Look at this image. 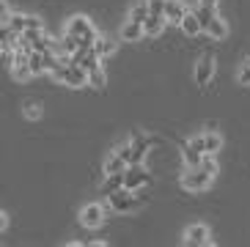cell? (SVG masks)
I'll return each mask as SVG.
<instances>
[{
  "instance_id": "6da1fadb",
  "label": "cell",
  "mask_w": 250,
  "mask_h": 247,
  "mask_svg": "<svg viewBox=\"0 0 250 247\" xmlns=\"http://www.w3.org/2000/svg\"><path fill=\"white\" fill-rule=\"evenodd\" d=\"M50 77H52L55 82H63V85H69V88L88 85V72H85L83 66H77V63H69V61H61V63L50 72Z\"/></svg>"
},
{
  "instance_id": "7a4b0ae2",
  "label": "cell",
  "mask_w": 250,
  "mask_h": 247,
  "mask_svg": "<svg viewBox=\"0 0 250 247\" xmlns=\"http://www.w3.org/2000/svg\"><path fill=\"white\" fill-rule=\"evenodd\" d=\"M63 33L66 36H74L77 41H80V47H85V50H91L96 44V39H99V33H96V28L91 25L88 17H72V20L66 22V28H63Z\"/></svg>"
},
{
  "instance_id": "3957f363",
  "label": "cell",
  "mask_w": 250,
  "mask_h": 247,
  "mask_svg": "<svg viewBox=\"0 0 250 247\" xmlns=\"http://www.w3.org/2000/svg\"><path fill=\"white\" fill-rule=\"evenodd\" d=\"M214 182L212 173H206L204 167H187L182 173V189H187V192H204V189H209V184Z\"/></svg>"
},
{
  "instance_id": "277c9868",
  "label": "cell",
  "mask_w": 250,
  "mask_h": 247,
  "mask_svg": "<svg viewBox=\"0 0 250 247\" xmlns=\"http://www.w3.org/2000/svg\"><path fill=\"white\" fill-rule=\"evenodd\" d=\"M107 206H110L113 211H118V214H129V211H135L140 206V198L135 195L132 189L121 187V189H116L113 195H107Z\"/></svg>"
},
{
  "instance_id": "5b68a950",
  "label": "cell",
  "mask_w": 250,
  "mask_h": 247,
  "mask_svg": "<svg viewBox=\"0 0 250 247\" xmlns=\"http://www.w3.org/2000/svg\"><path fill=\"white\" fill-rule=\"evenodd\" d=\"M182 242H184V245H192V247L214 245L212 231H209L206 223H192V226H187V228H184V233H182Z\"/></svg>"
},
{
  "instance_id": "8992f818",
  "label": "cell",
  "mask_w": 250,
  "mask_h": 247,
  "mask_svg": "<svg viewBox=\"0 0 250 247\" xmlns=\"http://www.w3.org/2000/svg\"><path fill=\"white\" fill-rule=\"evenodd\" d=\"M148 182H151V176H148V170L140 165V162H132V165L124 170V187H126V189H132V192L143 189Z\"/></svg>"
},
{
  "instance_id": "52a82bcc",
  "label": "cell",
  "mask_w": 250,
  "mask_h": 247,
  "mask_svg": "<svg viewBox=\"0 0 250 247\" xmlns=\"http://www.w3.org/2000/svg\"><path fill=\"white\" fill-rule=\"evenodd\" d=\"M204 135H195L192 140H187V143L182 145V157H184V165L187 167H198L201 160H204Z\"/></svg>"
},
{
  "instance_id": "ba28073f",
  "label": "cell",
  "mask_w": 250,
  "mask_h": 247,
  "mask_svg": "<svg viewBox=\"0 0 250 247\" xmlns=\"http://www.w3.org/2000/svg\"><path fill=\"white\" fill-rule=\"evenodd\" d=\"M104 217H107V211H104L102 204H85L80 209V223L85 228H91V231L102 228L104 226Z\"/></svg>"
},
{
  "instance_id": "9c48e42d",
  "label": "cell",
  "mask_w": 250,
  "mask_h": 247,
  "mask_svg": "<svg viewBox=\"0 0 250 247\" xmlns=\"http://www.w3.org/2000/svg\"><path fill=\"white\" fill-rule=\"evenodd\" d=\"M214 80V55L212 52H204L195 63V85L206 88L209 82Z\"/></svg>"
},
{
  "instance_id": "30bf717a",
  "label": "cell",
  "mask_w": 250,
  "mask_h": 247,
  "mask_svg": "<svg viewBox=\"0 0 250 247\" xmlns=\"http://www.w3.org/2000/svg\"><path fill=\"white\" fill-rule=\"evenodd\" d=\"M3 28H11L17 33V36H22V33H28V30H42V20H36V17L30 14H11V20H8V25H3Z\"/></svg>"
},
{
  "instance_id": "8fae6325",
  "label": "cell",
  "mask_w": 250,
  "mask_h": 247,
  "mask_svg": "<svg viewBox=\"0 0 250 247\" xmlns=\"http://www.w3.org/2000/svg\"><path fill=\"white\" fill-rule=\"evenodd\" d=\"M157 140L148 138V135H143V132H138V135H132V162H143V157L148 154V148L154 145ZM129 162V165H132Z\"/></svg>"
},
{
  "instance_id": "7c38bea8",
  "label": "cell",
  "mask_w": 250,
  "mask_h": 247,
  "mask_svg": "<svg viewBox=\"0 0 250 247\" xmlns=\"http://www.w3.org/2000/svg\"><path fill=\"white\" fill-rule=\"evenodd\" d=\"M126 167H129V160H126L118 148H113V151L107 154V160H104V176L107 173H124Z\"/></svg>"
},
{
  "instance_id": "4fadbf2b",
  "label": "cell",
  "mask_w": 250,
  "mask_h": 247,
  "mask_svg": "<svg viewBox=\"0 0 250 247\" xmlns=\"http://www.w3.org/2000/svg\"><path fill=\"white\" fill-rule=\"evenodd\" d=\"M187 11H190V8L184 6L182 0H165V20H168L170 25H182Z\"/></svg>"
},
{
  "instance_id": "5bb4252c",
  "label": "cell",
  "mask_w": 250,
  "mask_h": 247,
  "mask_svg": "<svg viewBox=\"0 0 250 247\" xmlns=\"http://www.w3.org/2000/svg\"><path fill=\"white\" fill-rule=\"evenodd\" d=\"M143 36H146V28H143L140 22H132V20L124 22V28H121V41L132 44V41H140Z\"/></svg>"
},
{
  "instance_id": "9a60e30c",
  "label": "cell",
  "mask_w": 250,
  "mask_h": 247,
  "mask_svg": "<svg viewBox=\"0 0 250 247\" xmlns=\"http://www.w3.org/2000/svg\"><path fill=\"white\" fill-rule=\"evenodd\" d=\"M165 25H168V20H165V14H148V20L143 22V28H146V36H160L162 30H165Z\"/></svg>"
},
{
  "instance_id": "2e32d148",
  "label": "cell",
  "mask_w": 250,
  "mask_h": 247,
  "mask_svg": "<svg viewBox=\"0 0 250 247\" xmlns=\"http://www.w3.org/2000/svg\"><path fill=\"white\" fill-rule=\"evenodd\" d=\"M179 28H182L187 36H198V33H204V25H201V20H198V14H195V11H187Z\"/></svg>"
},
{
  "instance_id": "e0dca14e",
  "label": "cell",
  "mask_w": 250,
  "mask_h": 247,
  "mask_svg": "<svg viewBox=\"0 0 250 247\" xmlns=\"http://www.w3.org/2000/svg\"><path fill=\"white\" fill-rule=\"evenodd\" d=\"M204 33H206V36H212V39H217V41H220V39H226V36H228V25L223 22V17H214V20L209 22V25H206Z\"/></svg>"
},
{
  "instance_id": "ac0fdd59",
  "label": "cell",
  "mask_w": 250,
  "mask_h": 247,
  "mask_svg": "<svg viewBox=\"0 0 250 247\" xmlns=\"http://www.w3.org/2000/svg\"><path fill=\"white\" fill-rule=\"evenodd\" d=\"M121 187H124V173H107L102 182V195H113Z\"/></svg>"
},
{
  "instance_id": "d6986e66",
  "label": "cell",
  "mask_w": 250,
  "mask_h": 247,
  "mask_svg": "<svg viewBox=\"0 0 250 247\" xmlns=\"http://www.w3.org/2000/svg\"><path fill=\"white\" fill-rule=\"evenodd\" d=\"M204 148H206V154H217V151H220V148H223L220 132H214V129L204 132Z\"/></svg>"
},
{
  "instance_id": "ffe728a7",
  "label": "cell",
  "mask_w": 250,
  "mask_h": 247,
  "mask_svg": "<svg viewBox=\"0 0 250 247\" xmlns=\"http://www.w3.org/2000/svg\"><path fill=\"white\" fill-rule=\"evenodd\" d=\"M148 14H151V11H148V0H140V3H135V6L129 8V17H126V20L140 22V25H143V22L148 20Z\"/></svg>"
},
{
  "instance_id": "44dd1931",
  "label": "cell",
  "mask_w": 250,
  "mask_h": 247,
  "mask_svg": "<svg viewBox=\"0 0 250 247\" xmlns=\"http://www.w3.org/2000/svg\"><path fill=\"white\" fill-rule=\"evenodd\" d=\"M91 50L104 61V58H110L113 52H116V41H110V39H96V44L91 47Z\"/></svg>"
},
{
  "instance_id": "7402d4cb",
  "label": "cell",
  "mask_w": 250,
  "mask_h": 247,
  "mask_svg": "<svg viewBox=\"0 0 250 247\" xmlns=\"http://www.w3.org/2000/svg\"><path fill=\"white\" fill-rule=\"evenodd\" d=\"M195 14H198V20H201V25H204V30H206V25L217 17V11H214V6H201L198 3V8H195Z\"/></svg>"
},
{
  "instance_id": "603a6c76",
  "label": "cell",
  "mask_w": 250,
  "mask_h": 247,
  "mask_svg": "<svg viewBox=\"0 0 250 247\" xmlns=\"http://www.w3.org/2000/svg\"><path fill=\"white\" fill-rule=\"evenodd\" d=\"M25 118H28V121H39V118L44 116V110H42V104L39 102H25Z\"/></svg>"
},
{
  "instance_id": "cb8c5ba5",
  "label": "cell",
  "mask_w": 250,
  "mask_h": 247,
  "mask_svg": "<svg viewBox=\"0 0 250 247\" xmlns=\"http://www.w3.org/2000/svg\"><path fill=\"white\" fill-rule=\"evenodd\" d=\"M88 85L99 88V91L104 88V69H102V66H99V69H94V72H88Z\"/></svg>"
},
{
  "instance_id": "d4e9b609",
  "label": "cell",
  "mask_w": 250,
  "mask_h": 247,
  "mask_svg": "<svg viewBox=\"0 0 250 247\" xmlns=\"http://www.w3.org/2000/svg\"><path fill=\"white\" fill-rule=\"evenodd\" d=\"M236 82H239V85H250V58L239 66V72H236Z\"/></svg>"
},
{
  "instance_id": "484cf974",
  "label": "cell",
  "mask_w": 250,
  "mask_h": 247,
  "mask_svg": "<svg viewBox=\"0 0 250 247\" xmlns=\"http://www.w3.org/2000/svg\"><path fill=\"white\" fill-rule=\"evenodd\" d=\"M201 167H204L206 173L217 176V160H214V154H204V160H201Z\"/></svg>"
},
{
  "instance_id": "4316f807",
  "label": "cell",
  "mask_w": 250,
  "mask_h": 247,
  "mask_svg": "<svg viewBox=\"0 0 250 247\" xmlns=\"http://www.w3.org/2000/svg\"><path fill=\"white\" fill-rule=\"evenodd\" d=\"M11 14H14V11H11V8H8V3L3 0V3H0V28H3V25H8Z\"/></svg>"
},
{
  "instance_id": "83f0119b",
  "label": "cell",
  "mask_w": 250,
  "mask_h": 247,
  "mask_svg": "<svg viewBox=\"0 0 250 247\" xmlns=\"http://www.w3.org/2000/svg\"><path fill=\"white\" fill-rule=\"evenodd\" d=\"M148 11L151 14H165V0H148Z\"/></svg>"
},
{
  "instance_id": "f1b7e54d",
  "label": "cell",
  "mask_w": 250,
  "mask_h": 247,
  "mask_svg": "<svg viewBox=\"0 0 250 247\" xmlns=\"http://www.w3.org/2000/svg\"><path fill=\"white\" fill-rule=\"evenodd\" d=\"M8 228V211H0V233H6Z\"/></svg>"
},
{
  "instance_id": "f546056e",
  "label": "cell",
  "mask_w": 250,
  "mask_h": 247,
  "mask_svg": "<svg viewBox=\"0 0 250 247\" xmlns=\"http://www.w3.org/2000/svg\"><path fill=\"white\" fill-rule=\"evenodd\" d=\"M201 6H217V0H198Z\"/></svg>"
}]
</instances>
